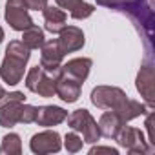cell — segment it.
Returning a JSON list of instances; mask_svg holds the SVG:
<instances>
[{
	"label": "cell",
	"mask_w": 155,
	"mask_h": 155,
	"mask_svg": "<svg viewBox=\"0 0 155 155\" xmlns=\"http://www.w3.org/2000/svg\"><path fill=\"white\" fill-rule=\"evenodd\" d=\"M29 57L31 49L22 40H11L6 48L4 60L0 64V79L8 86H17L18 82H22Z\"/></svg>",
	"instance_id": "obj_1"
},
{
	"label": "cell",
	"mask_w": 155,
	"mask_h": 155,
	"mask_svg": "<svg viewBox=\"0 0 155 155\" xmlns=\"http://www.w3.org/2000/svg\"><path fill=\"white\" fill-rule=\"evenodd\" d=\"M68 126L77 131V133H82V139L84 142L88 144H95L97 140H101V131H99V126H97V120L91 117V113L84 108L81 110H75L71 111L68 117Z\"/></svg>",
	"instance_id": "obj_2"
},
{
	"label": "cell",
	"mask_w": 155,
	"mask_h": 155,
	"mask_svg": "<svg viewBox=\"0 0 155 155\" xmlns=\"http://www.w3.org/2000/svg\"><path fill=\"white\" fill-rule=\"evenodd\" d=\"M26 88L31 91V93H37L44 99H51L55 97V84H57V79L49 73L44 71V68L40 64L33 66L28 73H26Z\"/></svg>",
	"instance_id": "obj_3"
},
{
	"label": "cell",
	"mask_w": 155,
	"mask_h": 155,
	"mask_svg": "<svg viewBox=\"0 0 155 155\" xmlns=\"http://www.w3.org/2000/svg\"><path fill=\"white\" fill-rule=\"evenodd\" d=\"M24 102H26V95L22 91H11L0 99V126L2 128L17 126Z\"/></svg>",
	"instance_id": "obj_4"
},
{
	"label": "cell",
	"mask_w": 155,
	"mask_h": 155,
	"mask_svg": "<svg viewBox=\"0 0 155 155\" xmlns=\"http://www.w3.org/2000/svg\"><path fill=\"white\" fill-rule=\"evenodd\" d=\"M90 99H91V104L101 108V110L117 111L122 106V102L128 99V95L124 90H120L117 86H97L91 90Z\"/></svg>",
	"instance_id": "obj_5"
},
{
	"label": "cell",
	"mask_w": 155,
	"mask_h": 155,
	"mask_svg": "<svg viewBox=\"0 0 155 155\" xmlns=\"http://www.w3.org/2000/svg\"><path fill=\"white\" fill-rule=\"evenodd\" d=\"M64 53L57 42V38L46 40L40 48V66L44 68L46 73H49L53 79H58L62 75V60H64Z\"/></svg>",
	"instance_id": "obj_6"
},
{
	"label": "cell",
	"mask_w": 155,
	"mask_h": 155,
	"mask_svg": "<svg viewBox=\"0 0 155 155\" xmlns=\"http://www.w3.org/2000/svg\"><path fill=\"white\" fill-rule=\"evenodd\" d=\"M115 140L119 142L120 148H126L130 153H151L153 151V146L148 142V139L139 128H131L124 124L119 135L115 137Z\"/></svg>",
	"instance_id": "obj_7"
},
{
	"label": "cell",
	"mask_w": 155,
	"mask_h": 155,
	"mask_svg": "<svg viewBox=\"0 0 155 155\" xmlns=\"http://www.w3.org/2000/svg\"><path fill=\"white\" fill-rule=\"evenodd\" d=\"M4 18L13 31H24L33 26V18L29 17V9L26 8L24 0H8Z\"/></svg>",
	"instance_id": "obj_8"
},
{
	"label": "cell",
	"mask_w": 155,
	"mask_h": 155,
	"mask_svg": "<svg viewBox=\"0 0 155 155\" xmlns=\"http://www.w3.org/2000/svg\"><path fill=\"white\" fill-rule=\"evenodd\" d=\"M62 148V139L55 130H44L40 133H35L29 140V150L37 155H48L57 153Z\"/></svg>",
	"instance_id": "obj_9"
},
{
	"label": "cell",
	"mask_w": 155,
	"mask_h": 155,
	"mask_svg": "<svg viewBox=\"0 0 155 155\" xmlns=\"http://www.w3.org/2000/svg\"><path fill=\"white\" fill-rule=\"evenodd\" d=\"M153 82H155V75H153V64L150 60H146L139 73H137V81H135V86H137V91L140 93V97L144 99V104L153 110V104H155V93H153Z\"/></svg>",
	"instance_id": "obj_10"
},
{
	"label": "cell",
	"mask_w": 155,
	"mask_h": 155,
	"mask_svg": "<svg viewBox=\"0 0 155 155\" xmlns=\"http://www.w3.org/2000/svg\"><path fill=\"white\" fill-rule=\"evenodd\" d=\"M60 49L64 55L68 53H75L84 48L86 44V38H84V31L77 26H66L60 33H58V38H57Z\"/></svg>",
	"instance_id": "obj_11"
},
{
	"label": "cell",
	"mask_w": 155,
	"mask_h": 155,
	"mask_svg": "<svg viewBox=\"0 0 155 155\" xmlns=\"http://www.w3.org/2000/svg\"><path fill=\"white\" fill-rule=\"evenodd\" d=\"M81 91H82V84L77 82L75 79H71V77H68V75L62 73L58 79H57L55 95H57L60 101H64V102H68V104H73V102L79 101Z\"/></svg>",
	"instance_id": "obj_12"
},
{
	"label": "cell",
	"mask_w": 155,
	"mask_h": 155,
	"mask_svg": "<svg viewBox=\"0 0 155 155\" xmlns=\"http://www.w3.org/2000/svg\"><path fill=\"white\" fill-rule=\"evenodd\" d=\"M42 15H44V28L46 31H49L51 35H58L68 24V15L64 9H60L58 6H46L42 9Z\"/></svg>",
	"instance_id": "obj_13"
},
{
	"label": "cell",
	"mask_w": 155,
	"mask_h": 155,
	"mask_svg": "<svg viewBox=\"0 0 155 155\" xmlns=\"http://www.w3.org/2000/svg\"><path fill=\"white\" fill-rule=\"evenodd\" d=\"M68 111L60 106H38L37 108V119L35 122L38 126L44 128H51V126H58L66 120Z\"/></svg>",
	"instance_id": "obj_14"
},
{
	"label": "cell",
	"mask_w": 155,
	"mask_h": 155,
	"mask_svg": "<svg viewBox=\"0 0 155 155\" xmlns=\"http://www.w3.org/2000/svg\"><path fill=\"white\" fill-rule=\"evenodd\" d=\"M91 66H93V62H91V58H88V57L71 58V60H68L66 64H62V73L82 84V82L88 79Z\"/></svg>",
	"instance_id": "obj_15"
},
{
	"label": "cell",
	"mask_w": 155,
	"mask_h": 155,
	"mask_svg": "<svg viewBox=\"0 0 155 155\" xmlns=\"http://www.w3.org/2000/svg\"><path fill=\"white\" fill-rule=\"evenodd\" d=\"M126 122L120 119V115L113 110H108L101 115L97 126H99V131H101V137H106V139H115L119 135V131L122 130Z\"/></svg>",
	"instance_id": "obj_16"
},
{
	"label": "cell",
	"mask_w": 155,
	"mask_h": 155,
	"mask_svg": "<svg viewBox=\"0 0 155 155\" xmlns=\"http://www.w3.org/2000/svg\"><path fill=\"white\" fill-rule=\"evenodd\" d=\"M55 2L60 9L68 11L71 15V18H75V20H84V18L91 17L95 11V6L84 2V0H55Z\"/></svg>",
	"instance_id": "obj_17"
},
{
	"label": "cell",
	"mask_w": 155,
	"mask_h": 155,
	"mask_svg": "<svg viewBox=\"0 0 155 155\" xmlns=\"http://www.w3.org/2000/svg\"><path fill=\"white\" fill-rule=\"evenodd\" d=\"M148 111H153V110H150L144 102H139V101H135V99H126L124 102H122V106L117 110V113L120 115V119L124 120V122H130V120H133V119H137V117H140V115H146Z\"/></svg>",
	"instance_id": "obj_18"
},
{
	"label": "cell",
	"mask_w": 155,
	"mask_h": 155,
	"mask_svg": "<svg viewBox=\"0 0 155 155\" xmlns=\"http://www.w3.org/2000/svg\"><path fill=\"white\" fill-rule=\"evenodd\" d=\"M22 42L33 51V49H40L42 44L46 42V37H44V31L38 28V26H29L28 29L22 31Z\"/></svg>",
	"instance_id": "obj_19"
},
{
	"label": "cell",
	"mask_w": 155,
	"mask_h": 155,
	"mask_svg": "<svg viewBox=\"0 0 155 155\" xmlns=\"http://www.w3.org/2000/svg\"><path fill=\"white\" fill-rule=\"evenodd\" d=\"M22 153V140L18 133H8L2 137L0 144V155H20Z\"/></svg>",
	"instance_id": "obj_20"
},
{
	"label": "cell",
	"mask_w": 155,
	"mask_h": 155,
	"mask_svg": "<svg viewBox=\"0 0 155 155\" xmlns=\"http://www.w3.org/2000/svg\"><path fill=\"white\" fill-rule=\"evenodd\" d=\"M140 2L144 0H97L99 6H104L108 9H113V11H119V13H130L133 8H137Z\"/></svg>",
	"instance_id": "obj_21"
},
{
	"label": "cell",
	"mask_w": 155,
	"mask_h": 155,
	"mask_svg": "<svg viewBox=\"0 0 155 155\" xmlns=\"http://www.w3.org/2000/svg\"><path fill=\"white\" fill-rule=\"evenodd\" d=\"M84 146V140L77 135V131L71 130V133H66L64 137V148L69 151V153H77V151H81Z\"/></svg>",
	"instance_id": "obj_22"
},
{
	"label": "cell",
	"mask_w": 155,
	"mask_h": 155,
	"mask_svg": "<svg viewBox=\"0 0 155 155\" xmlns=\"http://www.w3.org/2000/svg\"><path fill=\"white\" fill-rule=\"evenodd\" d=\"M37 119V106H31V104H22V110H20V119L18 122L20 124H31L35 122Z\"/></svg>",
	"instance_id": "obj_23"
},
{
	"label": "cell",
	"mask_w": 155,
	"mask_h": 155,
	"mask_svg": "<svg viewBox=\"0 0 155 155\" xmlns=\"http://www.w3.org/2000/svg\"><path fill=\"white\" fill-rule=\"evenodd\" d=\"M153 120H155V115H153V111H148L146 113V122H144V126H146V130H148V142L155 148V133H153Z\"/></svg>",
	"instance_id": "obj_24"
},
{
	"label": "cell",
	"mask_w": 155,
	"mask_h": 155,
	"mask_svg": "<svg viewBox=\"0 0 155 155\" xmlns=\"http://www.w3.org/2000/svg\"><path fill=\"white\" fill-rule=\"evenodd\" d=\"M24 4L28 9H33V11H42L46 6H48V0H24Z\"/></svg>",
	"instance_id": "obj_25"
},
{
	"label": "cell",
	"mask_w": 155,
	"mask_h": 155,
	"mask_svg": "<svg viewBox=\"0 0 155 155\" xmlns=\"http://www.w3.org/2000/svg\"><path fill=\"white\" fill-rule=\"evenodd\" d=\"M97 153H110V155H119V150L117 148H111V146H93L90 150V155H97Z\"/></svg>",
	"instance_id": "obj_26"
},
{
	"label": "cell",
	"mask_w": 155,
	"mask_h": 155,
	"mask_svg": "<svg viewBox=\"0 0 155 155\" xmlns=\"http://www.w3.org/2000/svg\"><path fill=\"white\" fill-rule=\"evenodd\" d=\"M6 93H8V91H6V90H4V86H2V84H0V99H2V97H4V95H6Z\"/></svg>",
	"instance_id": "obj_27"
},
{
	"label": "cell",
	"mask_w": 155,
	"mask_h": 155,
	"mask_svg": "<svg viewBox=\"0 0 155 155\" xmlns=\"http://www.w3.org/2000/svg\"><path fill=\"white\" fill-rule=\"evenodd\" d=\"M2 40H4V29H2V26H0V44H2Z\"/></svg>",
	"instance_id": "obj_28"
}]
</instances>
